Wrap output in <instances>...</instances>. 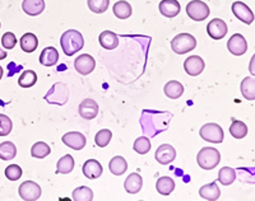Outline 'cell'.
Returning a JSON list of instances; mask_svg holds the SVG:
<instances>
[{
    "instance_id": "obj_1",
    "label": "cell",
    "mask_w": 255,
    "mask_h": 201,
    "mask_svg": "<svg viewBox=\"0 0 255 201\" xmlns=\"http://www.w3.org/2000/svg\"><path fill=\"white\" fill-rule=\"evenodd\" d=\"M142 117L147 118L145 121H140L143 132L148 136H156L158 132L167 129L168 121L171 118L170 112H156V111H144Z\"/></svg>"
},
{
    "instance_id": "obj_2",
    "label": "cell",
    "mask_w": 255,
    "mask_h": 201,
    "mask_svg": "<svg viewBox=\"0 0 255 201\" xmlns=\"http://www.w3.org/2000/svg\"><path fill=\"white\" fill-rule=\"evenodd\" d=\"M60 45L64 54L68 56L77 54L84 46V38L82 33L77 29H68L63 33L60 38Z\"/></svg>"
},
{
    "instance_id": "obj_3",
    "label": "cell",
    "mask_w": 255,
    "mask_h": 201,
    "mask_svg": "<svg viewBox=\"0 0 255 201\" xmlns=\"http://www.w3.org/2000/svg\"><path fill=\"white\" fill-rule=\"evenodd\" d=\"M221 154L216 148L206 147L203 149H200L197 155V162L199 164L200 168L203 170H213L220 164Z\"/></svg>"
},
{
    "instance_id": "obj_4",
    "label": "cell",
    "mask_w": 255,
    "mask_h": 201,
    "mask_svg": "<svg viewBox=\"0 0 255 201\" xmlns=\"http://www.w3.org/2000/svg\"><path fill=\"white\" fill-rule=\"evenodd\" d=\"M45 100L50 104H58V106H63L67 103L69 100V89H68L67 84L63 82H58L54 84L45 96Z\"/></svg>"
},
{
    "instance_id": "obj_5",
    "label": "cell",
    "mask_w": 255,
    "mask_h": 201,
    "mask_svg": "<svg viewBox=\"0 0 255 201\" xmlns=\"http://www.w3.org/2000/svg\"><path fill=\"white\" fill-rule=\"evenodd\" d=\"M197 47V40L190 33H180L171 41V49L175 54H188Z\"/></svg>"
},
{
    "instance_id": "obj_6",
    "label": "cell",
    "mask_w": 255,
    "mask_h": 201,
    "mask_svg": "<svg viewBox=\"0 0 255 201\" xmlns=\"http://www.w3.org/2000/svg\"><path fill=\"white\" fill-rule=\"evenodd\" d=\"M186 14L195 22H202L211 14L209 6L202 0H193L186 5Z\"/></svg>"
},
{
    "instance_id": "obj_7",
    "label": "cell",
    "mask_w": 255,
    "mask_h": 201,
    "mask_svg": "<svg viewBox=\"0 0 255 201\" xmlns=\"http://www.w3.org/2000/svg\"><path fill=\"white\" fill-rule=\"evenodd\" d=\"M199 135L203 140L209 141L213 144H220L223 141V130L220 125L215 124V122H209V124L203 125L199 130Z\"/></svg>"
},
{
    "instance_id": "obj_8",
    "label": "cell",
    "mask_w": 255,
    "mask_h": 201,
    "mask_svg": "<svg viewBox=\"0 0 255 201\" xmlns=\"http://www.w3.org/2000/svg\"><path fill=\"white\" fill-rule=\"evenodd\" d=\"M20 199L24 201H36L41 196V187L33 181H24L18 189Z\"/></svg>"
},
{
    "instance_id": "obj_9",
    "label": "cell",
    "mask_w": 255,
    "mask_h": 201,
    "mask_svg": "<svg viewBox=\"0 0 255 201\" xmlns=\"http://www.w3.org/2000/svg\"><path fill=\"white\" fill-rule=\"evenodd\" d=\"M154 158L158 162L159 164L162 166H167V164L172 163L176 158V150L172 145L170 144H162L159 145L158 149L156 150V154H154Z\"/></svg>"
},
{
    "instance_id": "obj_10",
    "label": "cell",
    "mask_w": 255,
    "mask_h": 201,
    "mask_svg": "<svg viewBox=\"0 0 255 201\" xmlns=\"http://www.w3.org/2000/svg\"><path fill=\"white\" fill-rule=\"evenodd\" d=\"M227 49L235 56H241L248 51V42L241 33H235L230 37L227 42Z\"/></svg>"
},
{
    "instance_id": "obj_11",
    "label": "cell",
    "mask_w": 255,
    "mask_h": 201,
    "mask_svg": "<svg viewBox=\"0 0 255 201\" xmlns=\"http://www.w3.org/2000/svg\"><path fill=\"white\" fill-rule=\"evenodd\" d=\"M232 13L235 14V17L238 19H240L243 23L252 24L254 22V13H253L252 9L247 5L243 1H235L231 6Z\"/></svg>"
},
{
    "instance_id": "obj_12",
    "label": "cell",
    "mask_w": 255,
    "mask_h": 201,
    "mask_svg": "<svg viewBox=\"0 0 255 201\" xmlns=\"http://www.w3.org/2000/svg\"><path fill=\"white\" fill-rule=\"evenodd\" d=\"M74 68L82 75L91 74L96 68V60L88 54L79 55L78 58L74 60Z\"/></svg>"
},
{
    "instance_id": "obj_13",
    "label": "cell",
    "mask_w": 255,
    "mask_h": 201,
    "mask_svg": "<svg viewBox=\"0 0 255 201\" xmlns=\"http://www.w3.org/2000/svg\"><path fill=\"white\" fill-rule=\"evenodd\" d=\"M63 143L67 145V147L72 148L74 150H81L86 147V144H87V139L86 136L82 134V132L78 131H72V132H67L65 135H63L61 138Z\"/></svg>"
},
{
    "instance_id": "obj_14",
    "label": "cell",
    "mask_w": 255,
    "mask_h": 201,
    "mask_svg": "<svg viewBox=\"0 0 255 201\" xmlns=\"http://www.w3.org/2000/svg\"><path fill=\"white\" fill-rule=\"evenodd\" d=\"M227 31H229L227 24L222 19H220V18L212 19L208 23V26H207V33L213 40H222L227 35Z\"/></svg>"
},
{
    "instance_id": "obj_15",
    "label": "cell",
    "mask_w": 255,
    "mask_h": 201,
    "mask_svg": "<svg viewBox=\"0 0 255 201\" xmlns=\"http://www.w3.org/2000/svg\"><path fill=\"white\" fill-rule=\"evenodd\" d=\"M204 60L200 56L197 55H193V56H189L188 59L184 63V69H185L186 74L191 75V77H197V75L202 74L204 70Z\"/></svg>"
},
{
    "instance_id": "obj_16",
    "label": "cell",
    "mask_w": 255,
    "mask_h": 201,
    "mask_svg": "<svg viewBox=\"0 0 255 201\" xmlns=\"http://www.w3.org/2000/svg\"><path fill=\"white\" fill-rule=\"evenodd\" d=\"M79 115L83 117L84 120H92L96 116L99 115V104L95 100H82V103L79 104Z\"/></svg>"
},
{
    "instance_id": "obj_17",
    "label": "cell",
    "mask_w": 255,
    "mask_h": 201,
    "mask_svg": "<svg viewBox=\"0 0 255 201\" xmlns=\"http://www.w3.org/2000/svg\"><path fill=\"white\" fill-rule=\"evenodd\" d=\"M159 13L167 18H174L181 10V6L177 0H162L158 5Z\"/></svg>"
},
{
    "instance_id": "obj_18",
    "label": "cell",
    "mask_w": 255,
    "mask_h": 201,
    "mask_svg": "<svg viewBox=\"0 0 255 201\" xmlns=\"http://www.w3.org/2000/svg\"><path fill=\"white\" fill-rule=\"evenodd\" d=\"M102 172H104V170H102L101 163L96 159H88L83 164V175L90 180H96V178L101 177Z\"/></svg>"
},
{
    "instance_id": "obj_19",
    "label": "cell",
    "mask_w": 255,
    "mask_h": 201,
    "mask_svg": "<svg viewBox=\"0 0 255 201\" xmlns=\"http://www.w3.org/2000/svg\"><path fill=\"white\" fill-rule=\"evenodd\" d=\"M143 186V178L139 173H131V175L128 176V178L124 182L125 191L131 195L134 194H138L142 190Z\"/></svg>"
},
{
    "instance_id": "obj_20",
    "label": "cell",
    "mask_w": 255,
    "mask_h": 201,
    "mask_svg": "<svg viewBox=\"0 0 255 201\" xmlns=\"http://www.w3.org/2000/svg\"><path fill=\"white\" fill-rule=\"evenodd\" d=\"M22 9L26 14L35 17L45 10V0H23Z\"/></svg>"
},
{
    "instance_id": "obj_21",
    "label": "cell",
    "mask_w": 255,
    "mask_h": 201,
    "mask_svg": "<svg viewBox=\"0 0 255 201\" xmlns=\"http://www.w3.org/2000/svg\"><path fill=\"white\" fill-rule=\"evenodd\" d=\"M199 196L200 198H203L204 200H209V201L218 200L221 196V190L220 187L217 186L216 182H212V184L204 185V186L200 187Z\"/></svg>"
},
{
    "instance_id": "obj_22",
    "label": "cell",
    "mask_w": 255,
    "mask_h": 201,
    "mask_svg": "<svg viewBox=\"0 0 255 201\" xmlns=\"http://www.w3.org/2000/svg\"><path fill=\"white\" fill-rule=\"evenodd\" d=\"M59 60V52L55 47L49 46L42 50L40 55V64L44 66H52L55 65Z\"/></svg>"
},
{
    "instance_id": "obj_23",
    "label": "cell",
    "mask_w": 255,
    "mask_h": 201,
    "mask_svg": "<svg viewBox=\"0 0 255 201\" xmlns=\"http://www.w3.org/2000/svg\"><path fill=\"white\" fill-rule=\"evenodd\" d=\"M99 41H100V45L106 50H114L118 47V45H119V38H118V35L111 31L102 32L99 37Z\"/></svg>"
},
{
    "instance_id": "obj_24",
    "label": "cell",
    "mask_w": 255,
    "mask_h": 201,
    "mask_svg": "<svg viewBox=\"0 0 255 201\" xmlns=\"http://www.w3.org/2000/svg\"><path fill=\"white\" fill-rule=\"evenodd\" d=\"M165 95L171 100H177L183 96L184 86L177 81H170L165 86Z\"/></svg>"
},
{
    "instance_id": "obj_25",
    "label": "cell",
    "mask_w": 255,
    "mask_h": 201,
    "mask_svg": "<svg viewBox=\"0 0 255 201\" xmlns=\"http://www.w3.org/2000/svg\"><path fill=\"white\" fill-rule=\"evenodd\" d=\"M74 158L70 154L64 155L58 161L56 164V173L58 175H68L74 170Z\"/></svg>"
},
{
    "instance_id": "obj_26",
    "label": "cell",
    "mask_w": 255,
    "mask_h": 201,
    "mask_svg": "<svg viewBox=\"0 0 255 201\" xmlns=\"http://www.w3.org/2000/svg\"><path fill=\"white\" fill-rule=\"evenodd\" d=\"M109 170H110V172L114 176L124 175L128 170V162L123 157H120V155L114 157L110 161V163H109Z\"/></svg>"
},
{
    "instance_id": "obj_27",
    "label": "cell",
    "mask_w": 255,
    "mask_h": 201,
    "mask_svg": "<svg viewBox=\"0 0 255 201\" xmlns=\"http://www.w3.org/2000/svg\"><path fill=\"white\" fill-rule=\"evenodd\" d=\"M156 189L158 194L163 196H168L175 190V182L171 177H161L158 178V181L156 184Z\"/></svg>"
},
{
    "instance_id": "obj_28",
    "label": "cell",
    "mask_w": 255,
    "mask_h": 201,
    "mask_svg": "<svg viewBox=\"0 0 255 201\" xmlns=\"http://www.w3.org/2000/svg\"><path fill=\"white\" fill-rule=\"evenodd\" d=\"M241 95L244 96V98H247L249 100H255V78L247 77L241 82Z\"/></svg>"
},
{
    "instance_id": "obj_29",
    "label": "cell",
    "mask_w": 255,
    "mask_h": 201,
    "mask_svg": "<svg viewBox=\"0 0 255 201\" xmlns=\"http://www.w3.org/2000/svg\"><path fill=\"white\" fill-rule=\"evenodd\" d=\"M19 43L20 47H22V50H23L24 52L31 54V52L36 51V49H37L38 40L37 37H36V35H33V33H26V35L22 36Z\"/></svg>"
},
{
    "instance_id": "obj_30",
    "label": "cell",
    "mask_w": 255,
    "mask_h": 201,
    "mask_svg": "<svg viewBox=\"0 0 255 201\" xmlns=\"http://www.w3.org/2000/svg\"><path fill=\"white\" fill-rule=\"evenodd\" d=\"M131 5L125 0H120V1H116L115 5H114V14L119 19H128V18L131 15Z\"/></svg>"
},
{
    "instance_id": "obj_31",
    "label": "cell",
    "mask_w": 255,
    "mask_h": 201,
    "mask_svg": "<svg viewBox=\"0 0 255 201\" xmlns=\"http://www.w3.org/2000/svg\"><path fill=\"white\" fill-rule=\"evenodd\" d=\"M236 180V172L231 167H223L221 168L220 173H218V181L223 185V186H230L234 184Z\"/></svg>"
},
{
    "instance_id": "obj_32",
    "label": "cell",
    "mask_w": 255,
    "mask_h": 201,
    "mask_svg": "<svg viewBox=\"0 0 255 201\" xmlns=\"http://www.w3.org/2000/svg\"><path fill=\"white\" fill-rule=\"evenodd\" d=\"M17 155V148L12 141H4L0 144V159L10 161Z\"/></svg>"
},
{
    "instance_id": "obj_33",
    "label": "cell",
    "mask_w": 255,
    "mask_h": 201,
    "mask_svg": "<svg viewBox=\"0 0 255 201\" xmlns=\"http://www.w3.org/2000/svg\"><path fill=\"white\" fill-rule=\"evenodd\" d=\"M230 134L235 139H243L248 135V126L243 121L234 120L230 125Z\"/></svg>"
},
{
    "instance_id": "obj_34",
    "label": "cell",
    "mask_w": 255,
    "mask_h": 201,
    "mask_svg": "<svg viewBox=\"0 0 255 201\" xmlns=\"http://www.w3.org/2000/svg\"><path fill=\"white\" fill-rule=\"evenodd\" d=\"M37 82V74L33 70H26L20 74L19 79H18V84L22 88H31Z\"/></svg>"
},
{
    "instance_id": "obj_35",
    "label": "cell",
    "mask_w": 255,
    "mask_h": 201,
    "mask_svg": "<svg viewBox=\"0 0 255 201\" xmlns=\"http://www.w3.org/2000/svg\"><path fill=\"white\" fill-rule=\"evenodd\" d=\"M50 152H51V149H50V147L46 143H44V141H37V143L32 145L31 155L33 158L42 159L45 157H47L50 154Z\"/></svg>"
},
{
    "instance_id": "obj_36",
    "label": "cell",
    "mask_w": 255,
    "mask_h": 201,
    "mask_svg": "<svg viewBox=\"0 0 255 201\" xmlns=\"http://www.w3.org/2000/svg\"><path fill=\"white\" fill-rule=\"evenodd\" d=\"M73 200L74 201H92L93 191L87 186H81L73 191Z\"/></svg>"
},
{
    "instance_id": "obj_37",
    "label": "cell",
    "mask_w": 255,
    "mask_h": 201,
    "mask_svg": "<svg viewBox=\"0 0 255 201\" xmlns=\"http://www.w3.org/2000/svg\"><path fill=\"white\" fill-rule=\"evenodd\" d=\"M87 4L91 12L96 13V14H101L109 9L110 0H87Z\"/></svg>"
},
{
    "instance_id": "obj_38",
    "label": "cell",
    "mask_w": 255,
    "mask_h": 201,
    "mask_svg": "<svg viewBox=\"0 0 255 201\" xmlns=\"http://www.w3.org/2000/svg\"><path fill=\"white\" fill-rule=\"evenodd\" d=\"M133 148L138 154H147L151 150V141H149L147 136H140V138H138L134 141Z\"/></svg>"
},
{
    "instance_id": "obj_39",
    "label": "cell",
    "mask_w": 255,
    "mask_h": 201,
    "mask_svg": "<svg viewBox=\"0 0 255 201\" xmlns=\"http://www.w3.org/2000/svg\"><path fill=\"white\" fill-rule=\"evenodd\" d=\"M111 138H113V132L110 131L109 129H102L97 132V135L95 136V141L96 145L100 148H105L110 143Z\"/></svg>"
},
{
    "instance_id": "obj_40",
    "label": "cell",
    "mask_w": 255,
    "mask_h": 201,
    "mask_svg": "<svg viewBox=\"0 0 255 201\" xmlns=\"http://www.w3.org/2000/svg\"><path fill=\"white\" fill-rule=\"evenodd\" d=\"M13 122L6 115L0 113V136H6L12 132Z\"/></svg>"
},
{
    "instance_id": "obj_41",
    "label": "cell",
    "mask_w": 255,
    "mask_h": 201,
    "mask_svg": "<svg viewBox=\"0 0 255 201\" xmlns=\"http://www.w3.org/2000/svg\"><path fill=\"white\" fill-rule=\"evenodd\" d=\"M5 177L9 181H18L22 177V168L17 164H10L5 168Z\"/></svg>"
},
{
    "instance_id": "obj_42",
    "label": "cell",
    "mask_w": 255,
    "mask_h": 201,
    "mask_svg": "<svg viewBox=\"0 0 255 201\" xmlns=\"http://www.w3.org/2000/svg\"><path fill=\"white\" fill-rule=\"evenodd\" d=\"M15 43H17V37H15L14 33H12V32H6V33H4L3 37H1V45H3L6 50L14 49Z\"/></svg>"
},
{
    "instance_id": "obj_43",
    "label": "cell",
    "mask_w": 255,
    "mask_h": 201,
    "mask_svg": "<svg viewBox=\"0 0 255 201\" xmlns=\"http://www.w3.org/2000/svg\"><path fill=\"white\" fill-rule=\"evenodd\" d=\"M249 72H250V74H252V75H255V54L253 55L252 60H250Z\"/></svg>"
},
{
    "instance_id": "obj_44",
    "label": "cell",
    "mask_w": 255,
    "mask_h": 201,
    "mask_svg": "<svg viewBox=\"0 0 255 201\" xmlns=\"http://www.w3.org/2000/svg\"><path fill=\"white\" fill-rule=\"evenodd\" d=\"M8 56V54H6V51H4L1 47H0V60H4V59Z\"/></svg>"
},
{
    "instance_id": "obj_45",
    "label": "cell",
    "mask_w": 255,
    "mask_h": 201,
    "mask_svg": "<svg viewBox=\"0 0 255 201\" xmlns=\"http://www.w3.org/2000/svg\"><path fill=\"white\" fill-rule=\"evenodd\" d=\"M3 74H4V70H3V68L0 66V81H1V78H3Z\"/></svg>"
},
{
    "instance_id": "obj_46",
    "label": "cell",
    "mask_w": 255,
    "mask_h": 201,
    "mask_svg": "<svg viewBox=\"0 0 255 201\" xmlns=\"http://www.w3.org/2000/svg\"><path fill=\"white\" fill-rule=\"evenodd\" d=\"M0 27H1V24H0Z\"/></svg>"
}]
</instances>
